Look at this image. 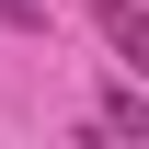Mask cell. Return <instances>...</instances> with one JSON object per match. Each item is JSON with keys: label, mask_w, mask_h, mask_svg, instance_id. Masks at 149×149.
Here are the masks:
<instances>
[{"label": "cell", "mask_w": 149, "mask_h": 149, "mask_svg": "<svg viewBox=\"0 0 149 149\" xmlns=\"http://www.w3.org/2000/svg\"><path fill=\"white\" fill-rule=\"evenodd\" d=\"M103 126L115 138H149V92H138V80H103Z\"/></svg>", "instance_id": "2"}, {"label": "cell", "mask_w": 149, "mask_h": 149, "mask_svg": "<svg viewBox=\"0 0 149 149\" xmlns=\"http://www.w3.org/2000/svg\"><path fill=\"white\" fill-rule=\"evenodd\" d=\"M92 23H103V46L149 80V12H138V0H92Z\"/></svg>", "instance_id": "1"}]
</instances>
